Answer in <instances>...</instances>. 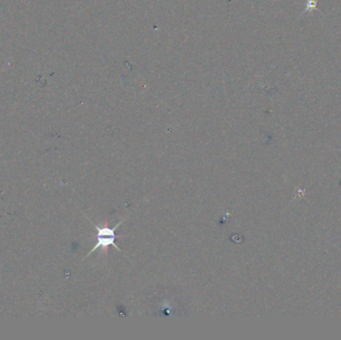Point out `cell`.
Masks as SVG:
<instances>
[{"mask_svg": "<svg viewBox=\"0 0 341 340\" xmlns=\"http://www.w3.org/2000/svg\"><path fill=\"white\" fill-rule=\"evenodd\" d=\"M124 221H125V219H123L122 221H120V223H118V224L115 226V227H112V228L109 227L108 223H105L104 226H102V227H98V226L94 225L95 227H96V230H97V234H96V236H97V243H96L95 247L89 252V254L87 255V256H89L91 254H93V253H94L96 250H98V249H102V250H103V252H106V251H108V248H109L110 246L114 247L115 249H117L119 252L122 253V251L116 246V243H115L116 239H118V237H121V235H117V234L115 233V231H116L117 227H118L122 223H124Z\"/></svg>", "mask_w": 341, "mask_h": 340, "instance_id": "obj_1", "label": "cell"}]
</instances>
